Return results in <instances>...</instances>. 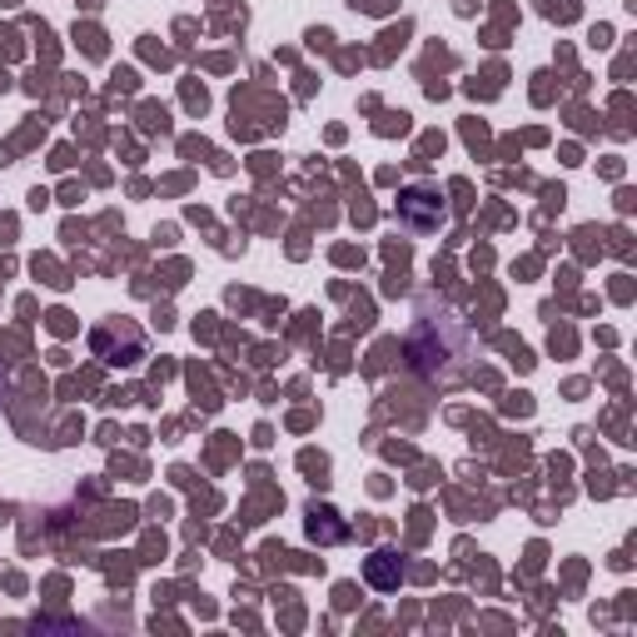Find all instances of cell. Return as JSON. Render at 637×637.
Masks as SVG:
<instances>
[{
    "label": "cell",
    "instance_id": "cell-1",
    "mask_svg": "<svg viewBox=\"0 0 637 637\" xmlns=\"http://www.w3.org/2000/svg\"><path fill=\"white\" fill-rule=\"evenodd\" d=\"M399 220L409 229H438V225H444V204H438L428 189H403Z\"/></svg>",
    "mask_w": 637,
    "mask_h": 637
},
{
    "label": "cell",
    "instance_id": "cell-2",
    "mask_svg": "<svg viewBox=\"0 0 637 637\" xmlns=\"http://www.w3.org/2000/svg\"><path fill=\"white\" fill-rule=\"evenodd\" d=\"M399 578H403V567H399V558L394 553L369 558V583H374V588H399Z\"/></svg>",
    "mask_w": 637,
    "mask_h": 637
},
{
    "label": "cell",
    "instance_id": "cell-3",
    "mask_svg": "<svg viewBox=\"0 0 637 637\" xmlns=\"http://www.w3.org/2000/svg\"><path fill=\"white\" fill-rule=\"evenodd\" d=\"M309 533L324 538V544H334V538H344V523H324V513H314V519H309Z\"/></svg>",
    "mask_w": 637,
    "mask_h": 637
}]
</instances>
